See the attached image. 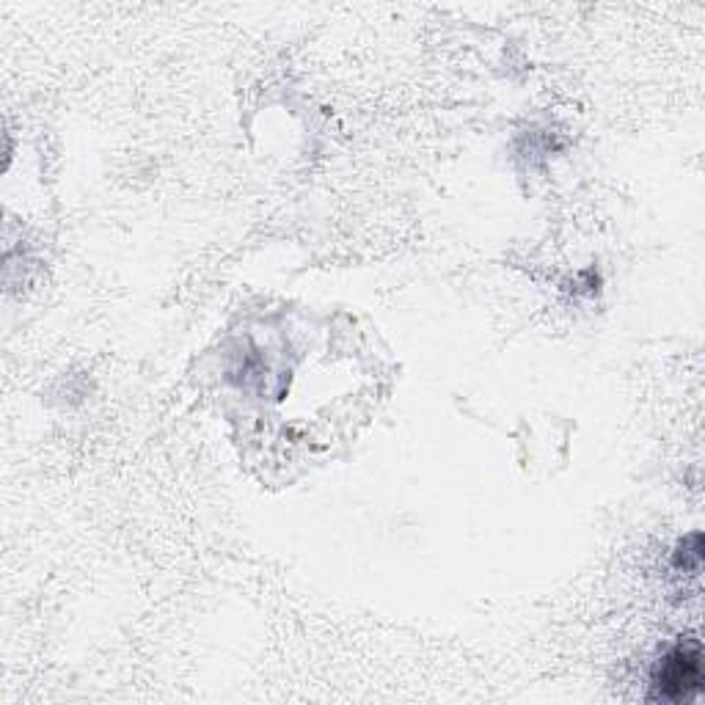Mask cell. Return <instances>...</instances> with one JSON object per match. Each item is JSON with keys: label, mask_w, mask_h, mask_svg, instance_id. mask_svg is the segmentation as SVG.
Masks as SVG:
<instances>
[{"label": "cell", "mask_w": 705, "mask_h": 705, "mask_svg": "<svg viewBox=\"0 0 705 705\" xmlns=\"http://www.w3.org/2000/svg\"><path fill=\"white\" fill-rule=\"evenodd\" d=\"M703 690V651L697 640L675 645L653 673V701L686 703Z\"/></svg>", "instance_id": "obj_1"}, {"label": "cell", "mask_w": 705, "mask_h": 705, "mask_svg": "<svg viewBox=\"0 0 705 705\" xmlns=\"http://www.w3.org/2000/svg\"><path fill=\"white\" fill-rule=\"evenodd\" d=\"M675 565L684 570H701L703 565V537L701 532H695V535L690 537V541H684V546L679 548V557H675Z\"/></svg>", "instance_id": "obj_2"}]
</instances>
